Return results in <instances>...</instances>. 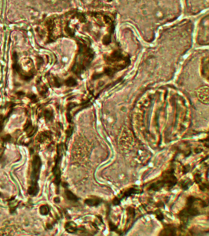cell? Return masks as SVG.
<instances>
[{
	"label": "cell",
	"mask_w": 209,
	"mask_h": 236,
	"mask_svg": "<svg viewBox=\"0 0 209 236\" xmlns=\"http://www.w3.org/2000/svg\"><path fill=\"white\" fill-rule=\"evenodd\" d=\"M198 97L200 101L208 104V90L207 87H202L198 90Z\"/></svg>",
	"instance_id": "6da1fadb"
}]
</instances>
